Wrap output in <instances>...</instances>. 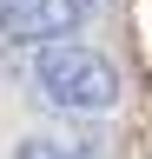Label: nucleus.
<instances>
[{
    "label": "nucleus",
    "instance_id": "3",
    "mask_svg": "<svg viewBox=\"0 0 152 159\" xmlns=\"http://www.w3.org/2000/svg\"><path fill=\"white\" fill-rule=\"evenodd\" d=\"M13 159H80V146H60V139H20Z\"/></svg>",
    "mask_w": 152,
    "mask_h": 159
},
{
    "label": "nucleus",
    "instance_id": "2",
    "mask_svg": "<svg viewBox=\"0 0 152 159\" xmlns=\"http://www.w3.org/2000/svg\"><path fill=\"white\" fill-rule=\"evenodd\" d=\"M86 20V0H0V40H60Z\"/></svg>",
    "mask_w": 152,
    "mask_h": 159
},
{
    "label": "nucleus",
    "instance_id": "1",
    "mask_svg": "<svg viewBox=\"0 0 152 159\" xmlns=\"http://www.w3.org/2000/svg\"><path fill=\"white\" fill-rule=\"evenodd\" d=\"M33 80H40V93L53 99L60 113H112L119 106V66H112L106 53L80 47V40H60V47H46L33 60Z\"/></svg>",
    "mask_w": 152,
    "mask_h": 159
}]
</instances>
